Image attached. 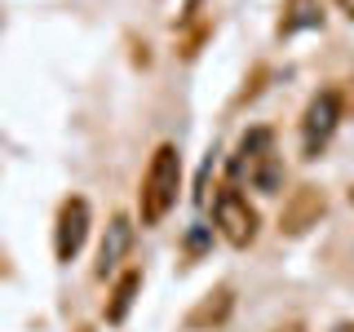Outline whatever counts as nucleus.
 Returning a JSON list of instances; mask_svg holds the SVG:
<instances>
[{
	"instance_id": "nucleus-8",
	"label": "nucleus",
	"mask_w": 354,
	"mask_h": 332,
	"mask_svg": "<svg viewBox=\"0 0 354 332\" xmlns=\"http://www.w3.org/2000/svg\"><path fill=\"white\" fill-rule=\"evenodd\" d=\"M230 310H235V293L221 284V288H213V293L199 297V306L186 315V328H191V332H213V328H221L230 319Z\"/></svg>"
},
{
	"instance_id": "nucleus-10",
	"label": "nucleus",
	"mask_w": 354,
	"mask_h": 332,
	"mask_svg": "<svg viewBox=\"0 0 354 332\" xmlns=\"http://www.w3.org/2000/svg\"><path fill=\"white\" fill-rule=\"evenodd\" d=\"M337 9H341L346 18H354V0H337Z\"/></svg>"
},
{
	"instance_id": "nucleus-6",
	"label": "nucleus",
	"mask_w": 354,
	"mask_h": 332,
	"mask_svg": "<svg viewBox=\"0 0 354 332\" xmlns=\"http://www.w3.org/2000/svg\"><path fill=\"white\" fill-rule=\"evenodd\" d=\"M324 208H328V199H324L319 186H297V191L288 195L283 213H279V230L283 235H306L310 226H319Z\"/></svg>"
},
{
	"instance_id": "nucleus-3",
	"label": "nucleus",
	"mask_w": 354,
	"mask_h": 332,
	"mask_svg": "<svg viewBox=\"0 0 354 332\" xmlns=\"http://www.w3.org/2000/svg\"><path fill=\"white\" fill-rule=\"evenodd\" d=\"M213 217H217V230L221 239L230 243V248H248L252 239H257V208L248 204V195L239 191V186H221L217 191V204H213Z\"/></svg>"
},
{
	"instance_id": "nucleus-9",
	"label": "nucleus",
	"mask_w": 354,
	"mask_h": 332,
	"mask_svg": "<svg viewBox=\"0 0 354 332\" xmlns=\"http://www.w3.org/2000/svg\"><path fill=\"white\" fill-rule=\"evenodd\" d=\"M138 293H142V270L129 266V270L115 279V288H111V297H106V324H124L133 302H138Z\"/></svg>"
},
{
	"instance_id": "nucleus-4",
	"label": "nucleus",
	"mask_w": 354,
	"mask_h": 332,
	"mask_svg": "<svg viewBox=\"0 0 354 332\" xmlns=\"http://www.w3.org/2000/svg\"><path fill=\"white\" fill-rule=\"evenodd\" d=\"M337 124H341V89L328 84L306 102V116H301V151H306V160H315V155L328 147Z\"/></svg>"
},
{
	"instance_id": "nucleus-7",
	"label": "nucleus",
	"mask_w": 354,
	"mask_h": 332,
	"mask_svg": "<svg viewBox=\"0 0 354 332\" xmlns=\"http://www.w3.org/2000/svg\"><path fill=\"white\" fill-rule=\"evenodd\" d=\"M129 248H133V221L124 213H115L111 226H106V235H102V248H97V275H102V279L115 275L120 266H124Z\"/></svg>"
},
{
	"instance_id": "nucleus-5",
	"label": "nucleus",
	"mask_w": 354,
	"mask_h": 332,
	"mask_svg": "<svg viewBox=\"0 0 354 332\" xmlns=\"http://www.w3.org/2000/svg\"><path fill=\"white\" fill-rule=\"evenodd\" d=\"M84 239H88V199L71 195V199H62L58 221H53V252H58V261H75Z\"/></svg>"
},
{
	"instance_id": "nucleus-12",
	"label": "nucleus",
	"mask_w": 354,
	"mask_h": 332,
	"mask_svg": "<svg viewBox=\"0 0 354 332\" xmlns=\"http://www.w3.org/2000/svg\"><path fill=\"white\" fill-rule=\"evenodd\" d=\"M332 332H354V324H337V328H332Z\"/></svg>"
},
{
	"instance_id": "nucleus-1",
	"label": "nucleus",
	"mask_w": 354,
	"mask_h": 332,
	"mask_svg": "<svg viewBox=\"0 0 354 332\" xmlns=\"http://www.w3.org/2000/svg\"><path fill=\"white\" fill-rule=\"evenodd\" d=\"M177 191H182V155H177L173 142H160L151 151V164L142 173V191H138V208L147 226H160L169 217V208L177 204Z\"/></svg>"
},
{
	"instance_id": "nucleus-2",
	"label": "nucleus",
	"mask_w": 354,
	"mask_h": 332,
	"mask_svg": "<svg viewBox=\"0 0 354 332\" xmlns=\"http://www.w3.org/2000/svg\"><path fill=\"white\" fill-rule=\"evenodd\" d=\"M235 173L248 177L252 191H266V195L279 191V182H283V155H279V147H274V133L266 129V124L248 129V133L239 138Z\"/></svg>"
},
{
	"instance_id": "nucleus-11",
	"label": "nucleus",
	"mask_w": 354,
	"mask_h": 332,
	"mask_svg": "<svg viewBox=\"0 0 354 332\" xmlns=\"http://www.w3.org/2000/svg\"><path fill=\"white\" fill-rule=\"evenodd\" d=\"M274 332H306L301 324H283V328H274Z\"/></svg>"
}]
</instances>
